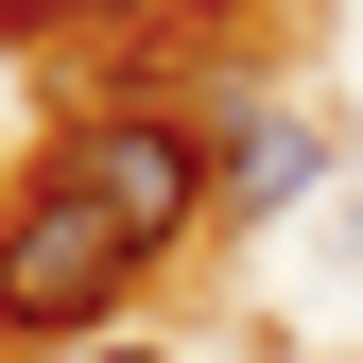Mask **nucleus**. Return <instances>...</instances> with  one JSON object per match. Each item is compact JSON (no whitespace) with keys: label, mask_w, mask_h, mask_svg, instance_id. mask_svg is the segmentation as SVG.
<instances>
[{"label":"nucleus","mask_w":363,"mask_h":363,"mask_svg":"<svg viewBox=\"0 0 363 363\" xmlns=\"http://www.w3.org/2000/svg\"><path fill=\"white\" fill-rule=\"evenodd\" d=\"M139 277H156V259L121 242V225L86 208L69 173H35V191L0 208V329H35V346H52V329H86V346H104V311L139 294Z\"/></svg>","instance_id":"f257e3e1"},{"label":"nucleus","mask_w":363,"mask_h":363,"mask_svg":"<svg viewBox=\"0 0 363 363\" xmlns=\"http://www.w3.org/2000/svg\"><path fill=\"white\" fill-rule=\"evenodd\" d=\"M52 173H69L139 259H173V242L208 225V139H191V104H86L69 139H52Z\"/></svg>","instance_id":"f03ea898"},{"label":"nucleus","mask_w":363,"mask_h":363,"mask_svg":"<svg viewBox=\"0 0 363 363\" xmlns=\"http://www.w3.org/2000/svg\"><path fill=\"white\" fill-rule=\"evenodd\" d=\"M191 139H208V208H225V225H277L294 191H329V121L277 104V86H208Z\"/></svg>","instance_id":"7ed1b4c3"},{"label":"nucleus","mask_w":363,"mask_h":363,"mask_svg":"<svg viewBox=\"0 0 363 363\" xmlns=\"http://www.w3.org/2000/svg\"><path fill=\"white\" fill-rule=\"evenodd\" d=\"M52 18H173V0H52Z\"/></svg>","instance_id":"20e7f679"},{"label":"nucleus","mask_w":363,"mask_h":363,"mask_svg":"<svg viewBox=\"0 0 363 363\" xmlns=\"http://www.w3.org/2000/svg\"><path fill=\"white\" fill-rule=\"evenodd\" d=\"M69 363H173V346H121V329H104V346H69Z\"/></svg>","instance_id":"39448f33"},{"label":"nucleus","mask_w":363,"mask_h":363,"mask_svg":"<svg viewBox=\"0 0 363 363\" xmlns=\"http://www.w3.org/2000/svg\"><path fill=\"white\" fill-rule=\"evenodd\" d=\"M346 259H363V208H346Z\"/></svg>","instance_id":"423d86ee"}]
</instances>
